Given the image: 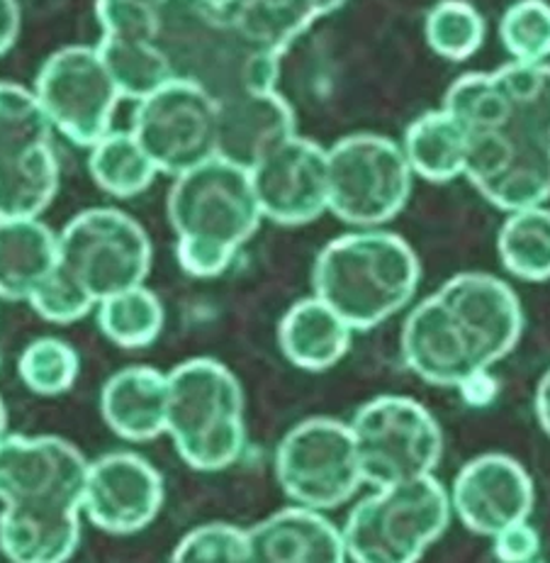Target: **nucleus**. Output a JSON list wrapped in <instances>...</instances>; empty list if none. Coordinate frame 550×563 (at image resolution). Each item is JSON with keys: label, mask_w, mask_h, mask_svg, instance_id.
Here are the masks:
<instances>
[{"label": "nucleus", "mask_w": 550, "mask_h": 563, "mask_svg": "<svg viewBox=\"0 0 550 563\" xmlns=\"http://www.w3.org/2000/svg\"><path fill=\"white\" fill-rule=\"evenodd\" d=\"M444 108L468 140L465 178L512 212L550 198V64H504L451 84Z\"/></svg>", "instance_id": "nucleus-1"}, {"label": "nucleus", "mask_w": 550, "mask_h": 563, "mask_svg": "<svg viewBox=\"0 0 550 563\" xmlns=\"http://www.w3.org/2000/svg\"><path fill=\"white\" fill-rule=\"evenodd\" d=\"M156 49L171 78L202 88L215 103L271 91L283 59L246 40L222 0H159Z\"/></svg>", "instance_id": "nucleus-2"}, {"label": "nucleus", "mask_w": 550, "mask_h": 563, "mask_svg": "<svg viewBox=\"0 0 550 563\" xmlns=\"http://www.w3.org/2000/svg\"><path fill=\"white\" fill-rule=\"evenodd\" d=\"M166 208L178 264L193 278L227 272L263 220L249 172L220 156L176 176Z\"/></svg>", "instance_id": "nucleus-3"}, {"label": "nucleus", "mask_w": 550, "mask_h": 563, "mask_svg": "<svg viewBox=\"0 0 550 563\" xmlns=\"http://www.w3.org/2000/svg\"><path fill=\"white\" fill-rule=\"evenodd\" d=\"M419 280L422 264L412 244L383 230L336 236L312 268L314 296L353 332L373 330L407 308Z\"/></svg>", "instance_id": "nucleus-4"}, {"label": "nucleus", "mask_w": 550, "mask_h": 563, "mask_svg": "<svg viewBox=\"0 0 550 563\" xmlns=\"http://www.w3.org/2000/svg\"><path fill=\"white\" fill-rule=\"evenodd\" d=\"M166 434L193 471L237 464L246 449L244 390L215 358H190L168 374Z\"/></svg>", "instance_id": "nucleus-5"}, {"label": "nucleus", "mask_w": 550, "mask_h": 563, "mask_svg": "<svg viewBox=\"0 0 550 563\" xmlns=\"http://www.w3.org/2000/svg\"><path fill=\"white\" fill-rule=\"evenodd\" d=\"M451 495L431 476L378 488L346 520V554L358 563H414L451 525Z\"/></svg>", "instance_id": "nucleus-6"}, {"label": "nucleus", "mask_w": 550, "mask_h": 563, "mask_svg": "<svg viewBox=\"0 0 550 563\" xmlns=\"http://www.w3.org/2000/svg\"><path fill=\"white\" fill-rule=\"evenodd\" d=\"M154 246L142 224L115 208L78 212L59 234L56 266L74 278L96 306L122 290L144 286Z\"/></svg>", "instance_id": "nucleus-7"}, {"label": "nucleus", "mask_w": 550, "mask_h": 563, "mask_svg": "<svg viewBox=\"0 0 550 563\" xmlns=\"http://www.w3.org/2000/svg\"><path fill=\"white\" fill-rule=\"evenodd\" d=\"M329 212L356 228L395 220L412 196L414 174L402 144L373 132H356L327 150Z\"/></svg>", "instance_id": "nucleus-8"}, {"label": "nucleus", "mask_w": 550, "mask_h": 563, "mask_svg": "<svg viewBox=\"0 0 550 563\" xmlns=\"http://www.w3.org/2000/svg\"><path fill=\"white\" fill-rule=\"evenodd\" d=\"M351 432L363 481L375 488L431 476L441 464V427L412 398L380 396L366 402L353 415Z\"/></svg>", "instance_id": "nucleus-9"}, {"label": "nucleus", "mask_w": 550, "mask_h": 563, "mask_svg": "<svg viewBox=\"0 0 550 563\" xmlns=\"http://www.w3.org/2000/svg\"><path fill=\"white\" fill-rule=\"evenodd\" d=\"M276 478L302 508H341L366 483L351 424L332 418L295 424L276 449Z\"/></svg>", "instance_id": "nucleus-10"}, {"label": "nucleus", "mask_w": 550, "mask_h": 563, "mask_svg": "<svg viewBox=\"0 0 550 563\" xmlns=\"http://www.w3.org/2000/svg\"><path fill=\"white\" fill-rule=\"evenodd\" d=\"M35 96L54 132L88 150L112 130V118L122 100L98 49L86 44L54 52L42 64Z\"/></svg>", "instance_id": "nucleus-11"}, {"label": "nucleus", "mask_w": 550, "mask_h": 563, "mask_svg": "<svg viewBox=\"0 0 550 563\" xmlns=\"http://www.w3.org/2000/svg\"><path fill=\"white\" fill-rule=\"evenodd\" d=\"M132 134L156 172L176 178L217 156V103L202 88L171 78L137 100Z\"/></svg>", "instance_id": "nucleus-12"}, {"label": "nucleus", "mask_w": 550, "mask_h": 563, "mask_svg": "<svg viewBox=\"0 0 550 563\" xmlns=\"http://www.w3.org/2000/svg\"><path fill=\"white\" fill-rule=\"evenodd\" d=\"M88 466L61 437L5 434L0 439V500L18 508L81 510Z\"/></svg>", "instance_id": "nucleus-13"}, {"label": "nucleus", "mask_w": 550, "mask_h": 563, "mask_svg": "<svg viewBox=\"0 0 550 563\" xmlns=\"http://www.w3.org/2000/svg\"><path fill=\"white\" fill-rule=\"evenodd\" d=\"M249 176L263 220L300 228L329 212V162L317 142L293 134L268 152Z\"/></svg>", "instance_id": "nucleus-14"}, {"label": "nucleus", "mask_w": 550, "mask_h": 563, "mask_svg": "<svg viewBox=\"0 0 550 563\" xmlns=\"http://www.w3.org/2000/svg\"><path fill=\"white\" fill-rule=\"evenodd\" d=\"M436 296L451 312L482 371L500 364L519 344L524 332L521 300L502 278L482 272L456 274Z\"/></svg>", "instance_id": "nucleus-15"}, {"label": "nucleus", "mask_w": 550, "mask_h": 563, "mask_svg": "<svg viewBox=\"0 0 550 563\" xmlns=\"http://www.w3.org/2000/svg\"><path fill=\"white\" fill-rule=\"evenodd\" d=\"M100 22L98 54L115 78L122 98L142 100L171 81L156 49L159 0H96Z\"/></svg>", "instance_id": "nucleus-16"}, {"label": "nucleus", "mask_w": 550, "mask_h": 563, "mask_svg": "<svg viewBox=\"0 0 550 563\" xmlns=\"http://www.w3.org/2000/svg\"><path fill=\"white\" fill-rule=\"evenodd\" d=\"M164 478L147 459L112 452L88 466L81 510L88 522L108 534H137L164 508Z\"/></svg>", "instance_id": "nucleus-17"}, {"label": "nucleus", "mask_w": 550, "mask_h": 563, "mask_svg": "<svg viewBox=\"0 0 550 563\" xmlns=\"http://www.w3.org/2000/svg\"><path fill=\"white\" fill-rule=\"evenodd\" d=\"M536 505L534 478L507 454H482L458 471L451 508L468 532L495 537L529 520Z\"/></svg>", "instance_id": "nucleus-18"}, {"label": "nucleus", "mask_w": 550, "mask_h": 563, "mask_svg": "<svg viewBox=\"0 0 550 563\" xmlns=\"http://www.w3.org/2000/svg\"><path fill=\"white\" fill-rule=\"evenodd\" d=\"M400 346L412 374L431 386L463 388L465 383L487 374L475 364L465 336L436 292L407 314Z\"/></svg>", "instance_id": "nucleus-19"}, {"label": "nucleus", "mask_w": 550, "mask_h": 563, "mask_svg": "<svg viewBox=\"0 0 550 563\" xmlns=\"http://www.w3.org/2000/svg\"><path fill=\"white\" fill-rule=\"evenodd\" d=\"M293 134L295 112L276 88L217 103V156L246 172Z\"/></svg>", "instance_id": "nucleus-20"}, {"label": "nucleus", "mask_w": 550, "mask_h": 563, "mask_svg": "<svg viewBox=\"0 0 550 563\" xmlns=\"http://www.w3.org/2000/svg\"><path fill=\"white\" fill-rule=\"evenodd\" d=\"M251 563H341L344 532L322 510L288 508L249 529Z\"/></svg>", "instance_id": "nucleus-21"}, {"label": "nucleus", "mask_w": 550, "mask_h": 563, "mask_svg": "<svg viewBox=\"0 0 550 563\" xmlns=\"http://www.w3.org/2000/svg\"><path fill=\"white\" fill-rule=\"evenodd\" d=\"M100 412L110 430L127 442H151L166 434L168 374L154 366L117 371L100 393Z\"/></svg>", "instance_id": "nucleus-22"}, {"label": "nucleus", "mask_w": 550, "mask_h": 563, "mask_svg": "<svg viewBox=\"0 0 550 563\" xmlns=\"http://www.w3.org/2000/svg\"><path fill=\"white\" fill-rule=\"evenodd\" d=\"M81 542V510L18 508L0 512V551L18 563H59Z\"/></svg>", "instance_id": "nucleus-23"}, {"label": "nucleus", "mask_w": 550, "mask_h": 563, "mask_svg": "<svg viewBox=\"0 0 550 563\" xmlns=\"http://www.w3.org/2000/svg\"><path fill=\"white\" fill-rule=\"evenodd\" d=\"M353 330L317 296L290 308L278 324L280 352L290 364L319 374L336 366L351 349Z\"/></svg>", "instance_id": "nucleus-24"}, {"label": "nucleus", "mask_w": 550, "mask_h": 563, "mask_svg": "<svg viewBox=\"0 0 550 563\" xmlns=\"http://www.w3.org/2000/svg\"><path fill=\"white\" fill-rule=\"evenodd\" d=\"M59 262V234L40 218L0 220V298L30 300Z\"/></svg>", "instance_id": "nucleus-25"}, {"label": "nucleus", "mask_w": 550, "mask_h": 563, "mask_svg": "<svg viewBox=\"0 0 550 563\" xmlns=\"http://www.w3.org/2000/svg\"><path fill=\"white\" fill-rule=\"evenodd\" d=\"M402 152L414 176L429 184H448L465 176L468 140L446 108L426 110L404 132Z\"/></svg>", "instance_id": "nucleus-26"}, {"label": "nucleus", "mask_w": 550, "mask_h": 563, "mask_svg": "<svg viewBox=\"0 0 550 563\" xmlns=\"http://www.w3.org/2000/svg\"><path fill=\"white\" fill-rule=\"evenodd\" d=\"M242 35L276 56H283L322 18L314 0H222Z\"/></svg>", "instance_id": "nucleus-27"}, {"label": "nucleus", "mask_w": 550, "mask_h": 563, "mask_svg": "<svg viewBox=\"0 0 550 563\" xmlns=\"http://www.w3.org/2000/svg\"><path fill=\"white\" fill-rule=\"evenodd\" d=\"M497 252L514 278L526 284L550 280V208L512 210L500 230Z\"/></svg>", "instance_id": "nucleus-28"}, {"label": "nucleus", "mask_w": 550, "mask_h": 563, "mask_svg": "<svg viewBox=\"0 0 550 563\" xmlns=\"http://www.w3.org/2000/svg\"><path fill=\"white\" fill-rule=\"evenodd\" d=\"M88 172L100 190L115 198L144 194L159 174L132 130H110L103 140H98L88 156Z\"/></svg>", "instance_id": "nucleus-29"}, {"label": "nucleus", "mask_w": 550, "mask_h": 563, "mask_svg": "<svg viewBox=\"0 0 550 563\" xmlns=\"http://www.w3.org/2000/svg\"><path fill=\"white\" fill-rule=\"evenodd\" d=\"M59 190V159L54 144H44L27 159L0 172V220L40 218Z\"/></svg>", "instance_id": "nucleus-30"}, {"label": "nucleus", "mask_w": 550, "mask_h": 563, "mask_svg": "<svg viewBox=\"0 0 550 563\" xmlns=\"http://www.w3.org/2000/svg\"><path fill=\"white\" fill-rule=\"evenodd\" d=\"M54 128L35 91L0 81V172L52 142Z\"/></svg>", "instance_id": "nucleus-31"}, {"label": "nucleus", "mask_w": 550, "mask_h": 563, "mask_svg": "<svg viewBox=\"0 0 550 563\" xmlns=\"http://www.w3.org/2000/svg\"><path fill=\"white\" fill-rule=\"evenodd\" d=\"M96 312L100 332L122 349H144L154 344L166 322L159 296L144 286L100 300Z\"/></svg>", "instance_id": "nucleus-32"}, {"label": "nucleus", "mask_w": 550, "mask_h": 563, "mask_svg": "<svg viewBox=\"0 0 550 563\" xmlns=\"http://www.w3.org/2000/svg\"><path fill=\"white\" fill-rule=\"evenodd\" d=\"M485 32V18L470 0H439L424 22L426 44L446 62H465L478 54Z\"/></svg>", "instance_id": "nucleus-33"}, {"label": "nucleus", "mask_w": 550, "mask_h": 563, "mask_svg": "<svg viewBox=\"0 0 550 563\" xmlns=\"http://www.w3.org/2000/svg\"><path fill=\"white\" fill-rule=\"evenodd\" d=\"M78 371H81V362H78L76 349L69 342L56 340V336H42V340L27 344L18 362L22 383L35 396L44 398L69 393L78 378Z\"/></svg>", "instance_id": "nucleus-34"}, {"label": "nucleus", "mask_w": 550, "mask_h": 563, "mask_svg": "<svg viewBox=\"0 0 550 563\" xmlns=\"http://www.w3.org/2000/svg\"><path fill=\"white\" fill-rule=\"evenodd\" d=\"M500 40L516 64H548L550 59V3L516 0L500 20Z\"/></svg>", "instance_id": "nucleus-35"}, {"label": "nucleus", "mask_w": 550, "mask_h": 563, "mask_svg": "<svg viewBox=\"0 0 550 563\" xmlns=\"http://www.w3.org/2000/svg\"><path fill=\"white\" fill-rule=\"evenodd\" d=\"M178 563H251L249 529L212 522L188 532L173 551Z\"/></svg>", "instance_id": "nucleus-36"}, {"label": "nucleus", "mask_w": 550, "mask_h": 563, "mask_svg": "<svg viewBox=\"0 0 550 563\" xmlns=\"http://www.w3.org/2000/svg\"><path fill=\"white\" fill-rule=\"evenodd\" d=\"M27 302L42 320L54 324L78 322L96 310V302L59 266H54V272L42 280Z\"/></svg>", "instance_id": "nucleus-37"}, {"label": "nucleus", "mask_w": 550, "mask_h": 563, "mask_svg": "<svg viewBox=\"0 0 550 563\" xmlns=\"http://www.w3.org/2000/svg\"><path fill=\"white\" fill-rule=\"evenodd\" d=\"M495 556L507 563H529L541 556V537L529 520L504 527L495 537Z\"/></svg>", "instance_id": "nucleus-38"}, {"label": "nucleus", "mask_w": 550, "mask_h": 563, "mask_svg": "<svg viewBox=\"0 0 550 563\" xmlns=\"http://www.w3.org/2000/svg\"><path fill=\"white\" fill-rule=\"evenodd\" d=\"M20 22L18 0H0V56L13 49L20 35Z\"/></svg>", "instance_id": "nucleus-39"}, {"label": "nucleus", "mask_w": 550, "mask_h": 563, "mask_svg": "<svg viewBox=\"0 0 550 563\" xmlns=\"http://www.w3.org/2000/svg\"><path fill=\"white\" fill-rule=\"evenodd\" d=\"M536 418L541 430L550 437V368L543 374V378L538 380L536 388Z\"/></svg>", "instance_id": "nucleus-40"}, {"label": "nucleus", "mask_w": 550, "mask_h": 563, "mask_svg": "<svg viewBox=\"0 0 550 563\" xmlns=\"http://www.w3.org/2000/svg\"><path fill=\"white\" fill-rule=\"evenodd\" d=\"M314 3H317L319 13H322V18H324V15L334 13V10H339V8L346 3V0H314Z\"/></svg>", "instance_id": "nucleus-41"}, {"label": "nucleus", "mask_w": 550, "mask_h": 563, "mask_svg": "<svg viewBox=\"0 0 550 563\" xmlns=\"http://www.w3.org/2000/svg\"><path fill=\"white\" fill-rule=\"evenodd\" d=\"M5 430H8V412H5L3 400H0V439L5 437Z\"/></svg>", "instance_id": "nucleus-42"}]
</instances>
